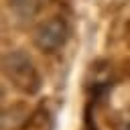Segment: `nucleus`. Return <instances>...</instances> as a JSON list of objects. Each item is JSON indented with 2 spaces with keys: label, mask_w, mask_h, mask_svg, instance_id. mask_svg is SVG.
I'll use <instances>...</instances> for the list:
<instances>
[{
  "label": "nucleus",
  "mask_w": 130,
  "mask_h": 130,
  "mask_svg": "<svg viewBox=\"0 0 130 130\" xmlns=\"http://www.w3.org/2000/svg\"><path fill=\"white\" fill-rule=\"evenodd\" d=\"M69 37V26L61 16H53L49 20H45L37 32H35V45L43 51V53H55L59 51Z\"/></svg>",
  "instance_id": "nucleus-2"
},
{
  "label": "nucleus",
  "mask_w": 130,
  "mask_h": 130,
  "mask_svg": "<svg viewBox=\"0 0 130 130\" xmlns=\"http://www.w3.org/2000/svg\"><path fill=\"white\" fill-rule=\"evenodd\" d=\"M4 73L18 89L26 93H35L41 87L39 71L32 65L30 57L24 55L22 51H12L4 57Z\"/></svg>",
  "instance_id": "nucleus-1"
}]
</instances>
